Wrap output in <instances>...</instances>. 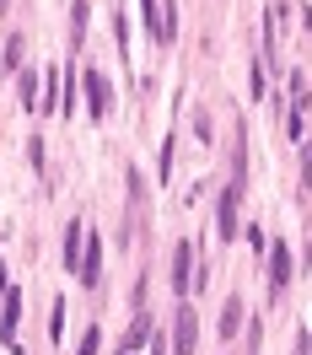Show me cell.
Segmentation results:
<instances>
[{
    "mask_svg": "<svg viewBox=\"0 0 312 355\" xmlns=\"http://www.w3.org/2000/svg\"><path fill=\"white\" fill-rule=\"evenodd\" d=\"M243 189H248V140H243V124H237V146H232V178H226V189H221V216H216V232H221L226 243L243 232V226H237Z\"/></svg>",
    "mask_w": 312,
    "mask_h": 355,
    "instance_id": "6da1fadb",
    "label": "cell"
},
{
    "mask_svg": "<svg viewBox=\"0 0 312 355\" xmlns=\"http://www.w3.org/2000/svg\"><path fill=\"white\" fill-rule=\"evenodd\" d=\"M17 323H22V286H6V296H0V339H6V350L22 355V345H17Z\"/></svg>",
    "mask_w": 312,
    "mask_h": 355,
    "instance_id": "7a4b0ae2",
    "label": "cell"
},
{
    "mask_svg": "<svg viewBox=\"0 0 312 355\" xmlns=\"http://www.w3.org/2000/svg\"><path fill=\"white\" fill-rule=\"evenodd\" d=\"M76 275H81V286H87V291L103 286V237L81 243V264H76Z\"/></svg>",
    "mask_w": 312,
    "mask_h": 355,
    "instance_id": "3957f363",
    "label": "cell"
},
{
    "mask_svg": "<svg viewBox=\"0 0 312 355\" xmlns=\"http://www.w3.org/2000/svg\"><path fill=\"white\" fill-rule=\"evenodd\" d=\"M194 339H200V318H194V307L183 302L178 323H173V355H194Z\"/></svg>",
    "mask_w": 312,
    "mask_h": 355,
    "instance_id": "277c9868",
    "label": "cell"
},
{
    "mask_svg": "<svg viewBox=\"0 0 312 355\" xmlns=\"http://www.w3.org/2000/svg\"><path fill=\"white\" fill-rule=\"evenodd\" d=\"M81 87H87V108L103 119V113H113V81L108 76H97V70H87L81 76Z\"/></svg>",
    "mask_w": 312,
    "mask_h": 355,
    "instance_id": "5b68a950",
    "label": "cell"
},
{
    "mask_svg": "<svg viewBox=\"0 0 312 355\" xmlns=\"http://www.w3.org/2000/svg\"><path fill=\"white\" fill-rule=\"evenodd\" d=\"M189 286H194V243L183 237V243L173 248V291L189 296Z\"/></svg>",
    "mask_w": 312,
    "mask_h": 355,
    "instance_id": "8992f818",
    "label": "cell"
},
{
    "mask_svg": "<svg viewBox=\"0 0 312 355\" xmlns=\"http://www.w3.org/2000/svg\"><path fill=\"white\" fill-rule=\"evenodd\" d=\"M291 280V248L275 237V248H269V291H286Z\"/></svg>",
    "mask_w": 312,
    "mask_h": 355,
    "instance_id": "52a82bcc",
    "label": "cell"
},
{
    "mask_svg": "<svg viewBox=\"0 0 312 355\" xmlns=\"http://www.w3.org/2000/svg\"><path fill=\"white\" fill-rule=\"evenodd\" d=\"M81 243H87V221H70L65 226V269L81 264Z\"/></svg>",
    "mask_w": 312,
    "mask_h": 355,
    "instance_id": "ba28073f",
    "label": "cell"
},
{
    "mask_svg": "<svg viewBox=\"0 0 312 355\" xmlns=\"http://www.w3.org/2000/svg\"><path fill=\"white\" fill-rule=\"evenodd\" d=\"M237 329H243V302L232 296V302H226V307H221V334H226V339H232V334H237Z\"/></svg>",
    "mask_w": 312,
    "mask_h": 355,
    "instance_id": "9c48e42d",
    "label": "cell"
},
{
    "mask_svg": "<svg viewBox=\"0 0 312 355\" xmlns=\"http://www.w3.org/2000/svg\"><path fill=\"white\" fill-rule=\"evenodd\" d=\"M87 0H76V6H70V44H81V33H87Z\"/></svg>",
    "mask_w": 312,
    "mask_h": 355,
    "instance_id": "30bf717a",
    "label": "cell"
},
{
    "mask_svg": "<svg viewBox=\"0 0 312 355\" xmlns=\"http://www.w3.org/2000/svg\"><path fill=\"white\" fill-rule=\"evenodd\" d=\"M146 334H151V318H146V307H140V318H135V323H130V334H124V350H135V345H140Z\"/></svg>",
    "mask_w": 312,
    "mask_h": 355,
    "instance_id": "8fae6325",
    "label": "cell"
},
{
    "mask_svg": "<svg viewBox=\"0 0 312 355\" xmlns=\"http://www.w3.org/2000/svg\"><path fill=\"white\" fill-rule=\"evenodd\" d=\"M97 350H103V329L92 323V329L81 334V350H76V355H97Z\"/></svg>",
    "mask_w": 312,
    "mask_h": 355,
    "instance_id": "7c38bea8",
    "label": "cell"
},
{
    "mask_svg": "<svg viewBox=\"0 0 312 355\" xmlns=\"http://www.w3.org/2000/svg\"><path fill=\"white\" fill-rule=\"evenodd\" d=\"M49 312H54V318H49V334H54V339H60V334H65V302H60V296H54V307H49Z\"/></svg>",
    "mask_w": 312,
    "mask_h": 355,
    "instance_id": "4fadbf2b",
    "label": "cell"
},
{
    "mask_svg": "<svg viewBox=\"0 0 312 355\" xmlns=\"http://www.w3.org/2000/svg\"><path fill=\"white\" fill-rule=\"evenodd\" d=\"M173 151H178V140L167 135V140H162V178H173Z\"/></svg>",
    "mask_w": 312,
    "mask_h": 355,
    "instance_id": "5bb4252c",
    "label": "cell"
},
{
    "mask_svg": "<svg viewBox=\"0 0 312 355\" xmlns=\"http://www.w3.org/2000/svg\"><path fill=\"white\" fill-rule=\"evenodd\" d=\"M22 103H27V108H38V76H22Z\"/></svg>",
    "mask_w": 312,
    "mask_h": 355,
    "instance_id": "9a60e30c",
    "label": "cell"
},
{
    "mask_svg": "<svg viewBox=\"0 0 312 355\" xmlns=\"http://www.w3.org/2000/svg\"><path fill=\"white\" fill-rule=\"evenodd\" d=\"M296 355H307V334H296Z\"/></svg>",
    "mask_w": 312,
    "mask_h": 355,
    "instance_id": "2e32d148",
    "label": "cell"
},
{
    "mask_svg": "<svg viewBox=\"0 0 312 355\" xmlns=\"http://www.w3.org/2000/svg\"><path fill=\"white\" fill-rule=\"evenodd\" d=\"M6 286H11V280H6V264H0V296H6Z\"/></svg>",
    "mask_w": 312,
    "mask_h": 355,
    "instance_id": "e0dca14e",
    "label": "cell"
},
{
    "mask_svg": "<svg viewBox=\"0 0 312 355\" xmlns=\"http://www.w3.org/2000/svg\"><path fill=\"white\" fill-rule=\"evenodd\" d=\"M0 6H6V0H0Z\"/></svg>",
    "mask_w": 312,
    "mask_h": 355,
    "instance_id": "ac0fdd59",
    "label": "cell"
}]
</instances>
